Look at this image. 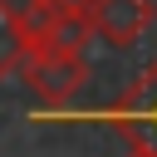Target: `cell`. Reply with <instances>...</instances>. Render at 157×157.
<instances>
[{
    "mask_svg": "<svg viewBox=\"0 0 157 157\" xmlns=\"http://www.w3.org/2000/svg\"><path fill=\"white\" fill-rule=\"evenodd\" d=\"M25 88L39 98V103H69L83 83H88V59H83V44H64V39H49V44H34L25 69H20Z\"/></svg>",
    "mask_w": 157,
    "mask_h": 157,
    "instance_id": "6da1fadb",
    "label": "cell"
},
{
    "mask_svg": "<svg viewBox=\"0 0 157 157\" xmlns=\"http://www.w3.org/2000/svg\"><path fill=\"white\" fill-rule=\"evenodd\" d=\"M103 118H108L132 147H147V152L157 157V59L142 69V78H137Z\"/></svg>",
    "mask_w": 157,
    "mask_h": 157,
    "instance_id": "7a4b0ae2",
    "label": "cell"
},
{
    "mask_svg": "<svg viewBox=\"0 0 157 157\" xmlns=\"http://www.w3.org/2000/svg\"><path fill=\"white\" fill-rule=\"evenodd\" d=\"M83 25L93 29V39L128 49L147 25H152V0H83Z\"/></svg>",
    "mask_w": 157,
    "mask_h": 157,
    "instance_id": "3957f363",
    "label": "cell"
},
{
    "mask_svg": "<svg viewBox=\"0 0 157 157\" xmlns=\"http://www.w3.org/2000/svg\"><path fill=\"white\" fill-rule=\"evenodd\" d=\"M29 29L20 25V15H10L0 5V78H20L25 59H29Z\"/></svg>",
    "mask_w": 157,
    "mask_h": 157,
    "instance_id": "277c9868",
    "label": "cell"
},
{
    "mask_svg": "<svg viewBox=\"0 0 157 157\" xmlns=\"http://www.w3.org/2000/svg\"><path fill=\"white\" fill-rule=\"evenodd\" d=\"M39 5H44V10H59V15H64V10H83V0H39Z\"/></svg>",
    "mask_w": 157,
    "mask_h": 157,
    "instance_id": "5b68a950",
    "label": "cell"
},
{
    "mask_svg": "<svg viewBox=\"0 0 157 157\" xmlns=\"http://www.w3.org/2000/svg\"><path fill=\"white\" fill-rule=\"evenodd\" d=\"M123 157H152V152H147V147H132V142H128V152H123Z\"/></svg>",
    "mask_w": 157,
    "mask_h": 157,
    "instance_id": "8992f818",
    "label": "cell"
}]
</instances>
